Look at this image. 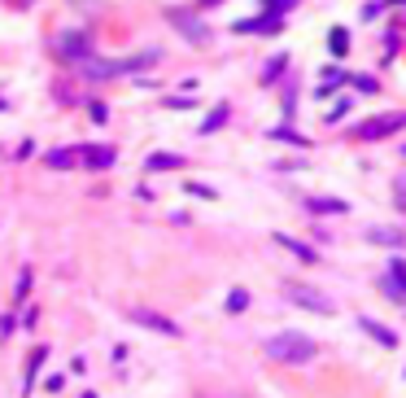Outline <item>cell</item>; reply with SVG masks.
I'll return each instance as SVG.
<instances>
[{
	"label": "cell",
	"instance_id": "obj_6",
	"mask_svg": "<svg viewBox=\"0 0 406 398\" xmlns=\"http://www.w3.org/2000/svg\"><path fill=\"white\" fill-rule=\"evenodd\" d=\"M114 158H118V154H114L110 144H88V149H79V162H83L88 171H110Z\"/></svg>",
	"mask_w": 406,
	"mask_h": 398
},
{
	"label": "cell",
	"instance_id": "obj_13",
	"mask_svg": "<svg viewBox=\"0 0 406 398\" xmlns=\"http://www.w3.org/2000/svg\"><path fill=\"white\" fill-rule=\"evenodd\" d=\"M48 363V346H35V351H31V359H27V385H22V394H31L35 390V372Z\"/></svg>",
	"mask_w": 406,
	"mask_h": 398
},
{
	"label": "cell",
	"instance_id": "obj_12",
	"mask_svg": "<svg viewBox=\"0 0 406 398\" xmlns=\"http://www.w3.org/2000/svg\"><path fill=\"white\" fill-rule=\"evenodd\" d=\"M319 79H323V84L315 88V96H332V92H337L341 84H349V79H345V70H341V66H327V70L319 74Z\"/></svg>",
	"mask_w": 406,
	"mask_h": 398
},
{
	"label": "cell",
	"instance_id": "obj_16",
	"mask_svg": "<svg viewBox=\"0 0 406 398\" xmlns=\"http://www.w3.org/2000/svg\"><path fill=\"white\" fill-rule=\"evenodd\" d=\"M57 53H62V57H88V35H79V31H74V35H66Z\"/></svg>",
	"mask_w": 406,
	"mask_h": 398
},
{
	"label": "cell",
	"instance_id": "obj_14",
	"mask_svg": "<svg viewBox=\"0 0 406 398\" xmlns=\"http://www.w3.org/2000/svg\"><path fill=\"white\" fill-rule=\"evenodd\" d=\"M44 162L53 171H66V166H79V149H53V154H44Z\"/></svg>",
	"mask_w": 406,
	"mask_h": 398
},
{
	"label": "cell",
	"instance_id": "obj_8",
	"mask_svg": "<svg viewBox=\"0 0 406 398\" xmlns=\"http://www.w3.org/2000/svg\"><path fill=\"white\" fill-rule=\"evenodd\" d=\"M275 245H280V250H289V254H297L301 263H319V254L311 250V245L297 241V237H289V232H275Z\"/></svg>",
	"mask_w": 406,
	"mask_h": 398
},
{
	"label": "cell",
	"instance_id": "obj_24",
	"mask_svg": "<svg viewBox=\"0 0 406 398\" xmlns=\"http://www.w3.org/2000/svg\"><path fill=\"white\" fill-rule=\"evenodd\" d=\"M289 5H297V0H262V13H275V18H280V9H289Z\"/></svg>",
	"mask_w": 406,
	"mask_h": 398
},
{
	"label": "cell",
	"instance_id": "obj_17",
	"mask_svg": "<svg viewBox=\"0 0 406 398\" xmlns=\"http://www.w3.org/2000/svg\"><path fill=\"white\" fill-rule=\"evenodd\" d=\"M267 136H271V140H280V144H297V149H311V136H301V132H293V127H271Z\"/></svg>",
	"mask_w": 406,
	"mask_h": 398
},
{
	"label": "cell",
	"instance_id": "obj_31",
	"mask_svg": "<svg viewBox=\"0 0 406 398\" xmlns=\"http://www.w3.org/2000/svg\"><path fill=\"white\" fill-rule=\"evenodd\" d=\"M402 154H406V144H402Z\"/></svg>",
	"mask_w": 406,
	"mask_h": 398
},
{
	"label": "cell",
	"instance_id": "obj_2",
	"mask_svg": "<svg viewBox=\"0 0 406 398\" xmlns=\"http://www.w3.org/2000/svg\"><path fill=\"white\" fill-rule=\"evenodd\" d=\"M284 297L293 307H301V311H311V315H337V302L327 293H319V289H311V285H284Z\"/></svg>",
	"mask_w": 406,
	"mask_h": 398
},
{
	"label": "cell",
	"instance_id": "obj_26",
	"mask_svg": "<svg viewBox=\"0 0 406 398\" xmlns=\"http://www.w3.org/2000/svg\"><path fill=\"white\" fill-rule=\"evenodd\" d=\"M293 110H297V92L289 88V92H284V118H293Z\"/></svg>",
	"mask_w": 406,
	"mask_h": 398
},
{
	"label": "cell",
	"instance_id": "obj_27",
	"mask_svg": "<svg viewBox=\"0 0 406 398\" xmlns=\"http://www.w3.org/2000/svg\"><path fill=\"white\" fill-rule=\"evenodd\" d=\"M166 106H170V110H188V106H192V96H170Z\"/></svg>",
	"mask_w": 406,
	"mask_h": 398
},
{
	"label": "cell",
	"instance_id": "obj_10",
	"mask_svg": "<svg viewBox=\"0 0 406 398\" xmlns=\"http://www.w3.org/2000/svg\"><path fill=\"white\" fill-rule=\"evenodd\" d=\"M236 31H240V35H249V31H262V35H275V31H284V22L275 18V13H267V18H249V22H236Z\"/></svg>",
	"mask_w": 406,
	"mask_h": 398
},
{
	"label": "cell",
	"instance_id": "obj_30",
	"mask_svg": "<svg viewBox=\"0 0 406 398\" xmlns=\"http://www.w3.org/2000/svg\"><path fill=\"white\" fill-rule=\"evenodd\" d=\"M393 5H406V0H393Z\"/></svg>",
	"mask_w": 406,
	"mask_h": 398
},
{
	"label": "cell",
	"instance_id": "obj_29",
	"mask_svg": "<svg viewBox=\"0 0 406 398\" xmlns=\"http://www.w3.org/2000/svg\"><path fill=\"white\" fill-rule=\"evenodd\" d=\"M0 110H5V96H0Z\"/></svg>",
	"mask_w": 406,
	"mask_h": 398
},
{
	"label": "cell",
	"instance_id": "obj_3",
	"mask_svg": "<svg viewBox=\"0 0 406 398\" xmlns=\"http://www.w3.org/2000/svg\"><path fill=\"white\" fill-rule=\"evenodd\" d=\"M406 127V114L402 110H393V114H376V118H367V123H359V140H385V136H393V132H402Z\"/></svg>",
	"mask_w": 406,
	"mask_h": 398
},
{
	"label": "cell",
	"instance_id": "obj_25",
	"mask_svg": "<svg viewBox=\"0 0 406 398\" xmlns=\"http://www.w3.org/2000/svg\"><path fill=\"white\" fill-rule=\"evenodd\" d=\"M184 188H188L192 197H206V202H214V188H210V184H192V180H188Z\"/></svg>",
	"mask_w": 406,
	"mask_h": 398
},
{
	"label": "cell",
	"instance_id": "obj_28",
	"mask_svg": "<svg viewBox=\"0 0 406 398\" xmlns=\"http://www.w3.org/2000/svg\"><path fill=\"white\" fill-rule=\"evenodd\" d=\"M27 289H31V271H22L18 276V297H27Z\"/></svg>",
	"mask_w": 406,
	"mask_h": 398
},
{
	"label": "cell",
	"instance_id": "obj_11",
	"mask_svg": "<svg viewBox=\"0 0 406 398\" xmlns=\"http://www.w3.org/2000/svg\"><path fill=\"white\" fill-rule=\"evenodd\" d=\"M367 241H371V245H389V250H398V245H406V232H402V228H367Z\"/></svg>",
	"mask_w": 406,
	"mask_h": 398
},
{
	"label": "cell",
	"instance_id": "obj_22",
	"mask_svg": "<svg viewBox=\"0 0 406 398\" xmlns=\"http://www.w3.org/2000/svg\"><path fill=\"white\" fill-rule=\"evenodd\" d=\"M349 84H354V88H359L363 96H376V92H380V84H376V74H354V79H349Z\"/></svg>",
	"mask_w": 406,
	"mask_h": 398
},
{
	"label": "cell",
	"instance_id": "obj_5",
	"mask_svg": "<svg viewBox=\"0 0 406 398\" xmlns=\"http://www.w3.org/2000/svg\"><path fill=\"white\" fill-rule=\"evenodd\" d=\"M127 319H132V324H140V329H153V333H162V337H180V333H184L175 319H166V315H158V311H132Z\"/></svg>",
	"mask_w": 406,
	"mask_h": 398
},
{
	"label": "cell",
	"instance_id": "obj_1",
	"mask_svg": "<svg viewBox=\"0 0 406 398\" xmlns=\"http://www.w3.org/2000/svg\"><path fill=\"white\" fill-rule=\"evenodd\" d=\"M262 351H267V359H275V363H311V359L319 355V341L306 337V333H297V329H284V333H271V337L262 341Z\"/></svg>",
	"mask_w": 406,
	"mask_h": 398
},
{
	"label": "cell",
	"instance_id": "obj_9",
	"mask_svg": "<svg viewBox=\"0 0 406 398\" xmlns=\"http://www.w3.org/2000/svg\"><path fill=\"white\" fill-rule=\"evenodd\" d=\"M306 210L311 215H349V202H341V197H306Z\"/></svg>",
	"mask_w": 406,
	"mask_h": 398
},
{
	"label": "cell",
	"instance_id": "obj_21",
	"mask_svg": "<svg viewBox=\"0 0 406 398\" xmlns=\"http://www.w3.org/2000/svg\"><path fill=\"white\" fill-rule=\"evenodd\" d=\"M284 66H289V57H284V53H280V57H271V62L262 66V84H275V79L284 74Z\"/></svg>",
	"mask_w": 406,
	"mask_h": 398
},
{
	"label": "cell",
	"instance_id": "obj_23",
	"mask_svg": "<svg viewBox=\"0 0 406 398\" xmlns=\"http://www.w3.org/2000/svg\"><path fill=\"white\" fill-rule=\"evenodd\" d=\"M345 114H349V101H337L332 110H327V114H323V123H341Z\"/></svg>",
	"mask_w": 406,
	"mask_h": 398
},
{
	"label": "cell",
	"instance_id": "obj_4",
	"mask_svg": "<svg viewBox=\"0 0 406 398\" xmlns=\"http://www.w3.org/2000/svg\"><path fill=\"white\" fill-rule=\"evenodd\" d=\"M166 22L175 31H180L184 40H192V44H210V27L201 18H192L188 9H166Z\"/></svg>",
	"mask_w": 406,
	"mask_h": 398
},
{
	"label": "cell",
	"instance_id": "obj_7",
	"mask_svg": "<svg viewBox=\"0 0 406 398\" xmlns=\"http://www.w3.org/2000/svg\"><path fill=\"white\" fill-rule=\"evenodd\" d=\"M359 329H363L371 341H380L385 351H398V333H393V329H385L380 319H367V315H363V319H359Z\"/></svg>",
	"mask_w": 406,
	"mask_h": 398
},
{
	"label": "cell",
	"instance_id": "obj_15",
	"mask_svg": "<svg viewBox=\"0 0 406 398\" xmlns=\"http://www.w3.org/2000/svg\"><path fill=\"white\" fill-rule=\"evenodd\" d=\"M180 166H184L180 154H149V162H144V171H180Z\"/></svg>",
	"mask_w": 406,
	"mask_h": 398
},
{
	"label": "cell",
	"instance_id": "obj_20",
	"mask_svg": "<svg viewBox=\"0 0 406 398\" xmlns=\"http://www.w3.org/2000/svg\"><path fill=\"white\" fill-rule=\"evenodd\" d=\"M223 307H227V315H240V311L249 307V289H232V293H227V302H223Z\"/></svg>",
	"mask_w": 406,
	"mask_h": 398
},
{
	"label": "cell",
	"instance_id": "obj_18",
	"mask_svg": "<svg viewBox=\"0 0 406 398\" xmlns=\"http://www.w3.org/2000/svg\"><path fill=\"white\" fill-rule=\"evenodd\" d=\"M327 53H332V57H345V53H349V31H345V27L327 31Z\"/></svg>",
	"mask_w": 406,
	"mask_h": 398
},
{
	"label": "cell",
	"instance_id": "obj_19",
	"mask_svg": "<svg viewBox=\"0 0 406 398\" xmlns=\"http://www.w3.org/2000/svg\"><path fill=\"white\" fill-rule=\"evenodd\" d=\"M227 114H232V110H227V106H214V110H210V118L201 123V136H210V132H219L223 123H227Z\"/></svg>",
	"mask_w": 406,
	"mask_h": 398
}]
</instances>
